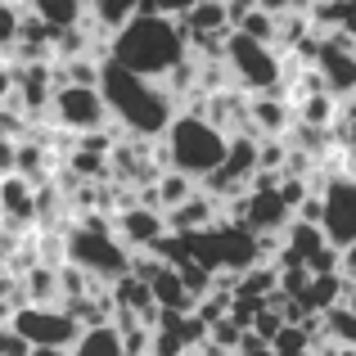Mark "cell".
Segmentation results:
<instances>
[{
  "mask_svg": "<svg viewBox=\"0 0 356 356\" xmlns=\"http://www.w3.org/2000/svg\"><path fill=\"white\" fill-rule=\"evenodd\" d=\"M99 95H104L108 118L127 131L131 140H158L176 122V104L163 81H145L122 72L118 63L99 59Z\"/></svg>",
  "mask_w": 356,
  "mask_h": 356,
  "instance_id": "obj_1",
  "label": "cell"
},
{
  "mask_svg": "<svg viewBox=\"0 0 356 356\" xmlns=\"http://www.w3.org/2000/svg\"><path fill=\"white\" fill-rule=\"evenodd\" d=\"M185 59H190V45H185V32L172 18L136 14L127 27H118L113 41H108V63H118L122 72L145 77V81L172 77Z\"/></svg>",
  "mask_w": 356,
  "mask_h": 356,
  "instance_id": "obj_2",
  "label": "cell"
},
{
  "mask_svg": "<svg viewBox=\"0 0 356 356\" xmlns=\"http://www.w3.org/2000/svg\"><path fill=\"white\" fill-rule=\"evenodd\" d=\"M63 257H68V266H77L86 280L104 289L131 275V248L113 235V217H104V212L77 217V226L63 235Z\"/></svg>",
  "mask_w": 356,
  "mask_h": 356,
  "instance_id": "obj_3",
  "label": "cell"
},
{
  "mask_svg": "<svg viewBox=\"0 0 356 356\" xmlns=\"http://www.w3.org/2000/svg\"><path fill=\"white\" fill-rule=\"evenodd\" d=\"M230 140L199 113H176V122L163 136V163L167 172H181L190 181H208L221 163H226Z\"/></svg>",
  "mask_w": 356,
  "mask_h": 356,
  "instance_id": "obj_4",
  "label": "cell"
},
{
  "mask_svg": "<svg viewBox=\"0 0 356 356\" xmlns=\"http://www.w3.org/2000/svg\"><path fill=\"white\" fill-rule=\"evenodd\" d=\"M226 72H230V86L243 90V95H280L284 86V59H280L270 45L248 41V36L230 32L226 36Z\"/></svg>",
  "mask_w": 356,
  "mask_h": 356,
  "instance_id": "obj_5",
  "label": "cell"
},
{
  "mask_svg": "<svg viewBox=\"0 0 356 356\" xmlns=\"http://www.w3.org/2000/svg\"><path fill=\"white\" fill-rule=\"evenodd\" d=\"M321 190V235L330 248L348 252L356 248V181L348 172H330L325 181H316Z\"/></svg>",
  "mask_w": 356,
  "mask_h": 356,
  "instance_id": "obj_6",
  "label": "cell"
},
{
  "mask_svg": "<svg viewBox=\"0 0 356 356\" xmlns=\"http://www.w3.org/2000/svg\"><path fill=\"white\" fill-rule=\"evenodd\" d=\"M14 325L23 334L27 348H59V352H72V343L81 339V325L72 321L63 307H18L14 312Z\"/></svg>",
  "mask_w": 356,
  "mask_h": 356,
  "instance_id": "obj_7",
  "label": "cell"
},
{
  "mask_svg": "<svg viewBox=\"0 0 356 356\" xmlns=\"http://www.w3.org/2000/svg\"><path fill=\"white\" fill-rule=\"evenodd\" d=\"M50 113H54V122H59V131H68V136H95V131H108L104 95H99V90H86V86H54Z\"/></svg>",
  "mask_w": 356,
  "mask_h": 356,
  "instance_id": "obj_8",
  "label": "cell"
},
{
  "mask_svg": "<svg viewBox=\"0 0 356 356\" xmlns=\"http://www.w3.org/2000/svg\"><path fill=\"white\" fill-rule=\"evenodd\" d=\"M316 77L325 81V95L330 99H352L356 95V45L348 41V36L330 32L321 36V45H316Z\"/></svg>",
  "mask_w": 356,
  "mask_h": 356,
  "instance_id": "obj_9",
  "label": "cell"
},
{
  "mask_svg": "<svg viewBox=\"0 0 356 356\" xmlns=\"http://www.w3.org/2000/svg\"><path fill=\"white\" fill-rule=\"evenodd\" d=\"M113 235L127 243L131 252H154L158 243L167 239V217L136 203V208H127V212H118V217H113Z\"/></svg>",
  "mask_w": 356,
  "mask_h": 356,
  "instance_id": "obj_10",
  "label": "cell"
},
{
  "mask_svg": "<svg viewBox=\"0 0 356 356\" xmlns=\"http://www.w3.org/2000/svg\"><path fill=\"white\" fill-rule=\"evenodd\" d=\"M293 104L284 95H252L248 99V136L252 140H284L293 131Z\"/></svg>",
  "mask_w": 356,
  "mask_h": 356,
  "instance_id": "obj_11",
  "label": "cell"
},
{
  "mask_svg": "<svg viewBox=\"0 0 356 356\" xmlns=\"http://www.w3.org/2000/svg\"><path fill=\"white\" fill-rule=\"evenodd\" d=\"M14 99H18V108H23L27 122L41 113V108H50V99H54V63H27V68L14 63Z\"/></svg>",
  "mask_w": 356,
  "mask_h": 356,
  "instance_id": "obj_12",
  "label": "cell"
},
{
  "mask_svg": "<svg viewBox=\"0 0 356 356\" xmlns=\"http://www.w3.org/2000/svg\"><path fill=\"white\" fill-rule=\"evenodd\" d=\"M217 221H221V203L208 199L203 190H194L181 208L167 212V235H203V230L217 226Z\"/></svg>",
  "mask_w": 356,
  "mask_h": 356,
  "instance_id": "obj_13",
  "label": "cell"
},
{
  "mask_svg": "<svg viewBox=\"0 0 356 356\" xmlns=\"http://www.w3.org/2000/svg\"><path fill=\"white\" fill-rule=\"evenodd\" d=\"M0 221L32 226L36 221V185H27L23 176H0Z\"/></svg>",
  "mask_w": 356,
  "mask_h": 356,
  "instance_id": "obj_14",
  "label": "cell"
},
{
  "mask_svg": "<svg viewBox=\"0 0 356 356\" xmlns=\"http://www.w3.org/2000/svg\"><path fill=\"white\" fill-rule=\"evenodd\" d=\"M145 284H149V298H154L158 312H181V316H190V312H194V298L185 293L181 275H176V270L167 266V261H158L154 275H149Z\"/></svg>",
  "mask_w": 356,
  "mask_h": 356,
  "instance_id": "obj_15",
  "label": "cell"
},
{
  "mask_svg": "<svg viewBox=\"0 0 356 356\" xmlns=\"http://www.w3.org/2000/svg\"><path fill=\"white\" fill-rule=\"evenodd\" d=\"M343 298H348V280H343V270H339V275H312L307 289H302V298H293V302L302 307L307 316H325V312H334V307H343Z\"/></svg>",
  "mask_w": 356,
  "mask_h": 356,
  "instance_id": "obj_16",
  "label": "cell"
},
{
  "mask_svg": "<svg viewBox=\"0 0 356 356\" xmlns=\"http://www.w3.org/2000/svg\"><path fill=\"white\" fill-rule=\"evenodd\" d=\"M27 14L50 32H72L86 18V0H27Z\"/></svg>",
  "mask_w": 356,
  "mask_h": 356,
  "instance_id": "obj_17",
  "label": "cell"
},
{
  "mask_svg": "<svg viewBox=\"0 0 356 356\" xmlns=\"http://www.w3.org/2000/svg\"><path fill=\"white\" fill-rule=\"evenodd\" d=\"M140 5L145 0H86V14L95 18L99 32H118V27H127L140 14Z\"/></svg>",
  "mask_w": 356,
  "mask_h": 356,
  "instance_id": "obj_18",
  "label": "cell"
},
{
  "mask_svg": "<svg viewBox=\"0 0 356 356\" xmlns=\"http://www.w3.org/2000/svg\"><path fill=\"white\" fill-rule=\"evenodd\" d=\"M68 356H127V352H122V334L113 325H95V330H81Z\"/></svg>",
  "mask_w": 356,
  "mask_h": 356,
  "instance_id": "obj_19",
  "label": "cell"
},
{
  "mask_svg": "<svg viewBox=\"0 0 356 356\" xmlns=\"http://www.w3.org/2000/svg\"><path fill=\"white\" fill-rule=\"evenodd\" d=\"M321 330H325V343L356 352V316L348 312V307H334V312H325V316H321Z\"/></svg>",
  "mask_w": 356,
  "mask_h": 356,
  "instance_id": "obj_20",
  "label": "cell"
},
{
  "mask_svg": "<svg viewBox=\"0 0 356 356\" xmlns=\"http://www.w3.org/2000/svg\"><path fill=\"white\" fill-rule=\"evenodd\" d=\"M235 32H239V36H248V41H261V45H270V50H275V18L261 14V9L243 14L239 23H235Z\"/></svg>",
  "mask_w": 356,
  "mask_h": 356,
  "instance_id": "obj_21",
  "label": "cell"
},
{
  "mask_svg": "<svg viewBox=\"0 0 356 356\" xmlns=\"http://www.w3.org/2000/svg\"><path fill=\"white\" fill-rule=\"evenodd\" d=\"M239 339H243V330L230 321V316H226V321H217V325H208V343H212L221 356H235V352H239Z\"/></svg>",
  "mask_w": 356,
  "mask_h": 356,
  "instance_id": "obj_22",
  "label": "cell"
},
{
  "mask_svg": "<svg viewBox=\"0 0 356 356\" xmlns=\"http://www.w3.org/2000/svg\"><path fill=\"white\" fill-rule=\"evenodd\" d=\"M194 5H199V0H145V5H140V14H154V18H172V23H181Z\"/></svg>",
  "mask_w": 356,
  "mask_h": 356,
  "instance_id": "obj_23",
  "label": "cell"
},
{
  "mask_svg": "<svg viewBox=\"0 0 356 356\" xmlns=\"http://www.w3.org/2000/svg\"><path fill=\"white\" fill-rule=\"evenodd\" d=\"M18 27H23V14H18V5L0 0V50H14V41H18Z\"/></svg>",
  "mask_w": 356,
  "mask_h": 356,
  "instance_id": "obj_24",
  "label": "cell"
},
{
  "mask_svg": "<svg viewBox=\"0 0 356 356\" xmlns=\"http://www.w3.org/2000/svg\"><path fill=\"white\" fill-rule=\"evenodd\" d=\"M334 32L348 36L356 45V0H343V5H334Z\"/></svg>",
  "mask_w": 356,
  "mask_h": 356,
  "instance_id": "obj_25",
  "label": "cell"
},
{
  "mask_svg": "<svg viewBox=\"0 0 356 356\" xmlns=\"http://www.w3.org/2000/svg\"><path fill=\"white\" fill-rule=\"evenodd\" d=\"M0 356H32V348L23 343V334L14 325H0Z\"/></svg>",
  "mask_w": 356,
  "mask_h": 356,
  "instance_id": "obj_26",
  "label": "cell"
},
{
  "mask_svg": "<svg viewBox=\"0 0 356 356\" xmlns=\"http://www.w3.org/2000/svg\"><path fill=\"white\" fill-rule=\"evenodd\" d=\"M27 127V118L23 113H14V108H5L0 104V136H9V140H18V131Z\"/></svg>",
  "mask_w": 356,
  "mask_h": 356,
  "instance_id": "obj_27",
  "label": "cell"
},
{
  "mask_svg": "<svg viewBox=\"0 0 356 356\" xmlns=\"http://www.w3.org/2000/svg\"><path fill=\"white\" fill-rule=\"evenodd\" d=\"M14 145H18V140L0 136V176H14Z\"/></svg>",
  "mask_w": 356,
  "mask_h": 356,
  "instance_id": "obj_28",
  "label": "cell"
},
{
  "mask_svg": "<svg viewBox=\"0 0 356 356\" xmlns=\"http://www.w3.org/2000/svg\"><path fill=\"white\" fill-rule=\"evenodd\" d=\"M343 280H348V289H356V248L343 252Z\"/></svg>",
  "mask_w": 356,
  "mask_h": 356,
  "instance_id": "obj_29",
  "label": "cell"
},
{
  "mask_svg": "<svg viewBox=\"0 0 356 356\" xmlns=\"http://www.w3.org/2000/svg\"><path fill=\"white\" fill-rule=\"evenodd\" d=\"M343 307H348V312L356 316V289H348V298H343Z\"/></svg>",
  "mask_w": 356,
  "mask_h": 356,
  "instance_id": "obj_30",
  "label": "cell"
},
{
  "mask_svg": "<svg viewBox=\"0 0 356 356\" xmlns=\"http://www.w3.org/2000/svg\"><path fill=\"white\" fill-rule=\"evenodd\" d=\"M235 356H239V352H235ZM257 356H270V352H257Z\"/></svg>",
  "mask_w": 356,
  "mask_h": 356,
  "instance_id": "obj_31",
  "label": "cell"
},
{
  "mask_svg": "<svg viewBox=\"0 0 356 356\" xmlns=\"http://www.w3.org/2000/svg\"><path fill=\"white\" fill-rule=\"evenodd\" d=\"M330 5H343V0H330Z\"/></svg>",
  "mask_w": 356,
  "mask_h": 356,
  "instance_id": "obj_32",
  "label": "cell"
}]
</instances>
